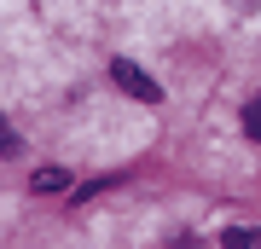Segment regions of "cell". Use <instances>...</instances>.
Returning a JSON list of instances; mask_svg holds the SVG:
<instances>
[{
    "mask_svg": "<svg viewBox=\"0 0 261 249\" xmlns=\"http://www.w3.org/2000/svg\"><path fill=\"white\" fill-rule=\"evenodd\" d=\"M111 81H116L122 93H134V99H145V104H157V99H163V87L151 81V75L134 64V58H116V64H111Z\"/></svg>",
    "mask_w": 261,
    "mask_h": 249,
    "instance_id": "cell-1",
    "label": "cell"
},
{
    "mask_svg": "<svg viewBox=\"0 0 261 249\" xmlns=\"http://www.w3.org/2000/svg\"><path fill=\"white\" fill-rule=\"evenodd\" d=\"M29 185H35V191H64L70 174H64V168H35V180H29Z\"/></svg>",
    "mask_w": 261,
    "mask_h": 249,
    "instance_id": "cell-2",
    "label": "cell"
},
{
    "mask_svg": "<svg viewBox=\"0 0 261 249\" xmlns=\"http://www.w3.org/2000/svg\"><path fill=\"white\" fill-rule=\"evenodd\" d=\"M221 243H226V249H255V243H261V232H255V226H232Z\"/></svg>",
    "mask_w": 261,
    "mask_h": 249,
    "instance_id": "cell-3",
    "label": "cell"
},
{
    "mask_svg": "<svg viewBox=\"0 0 261 249\" xmlns=\"http://www.w3.org/2000/svg\"><path fill=\"white\" fill-rule=\"evenodd\" d=\"M244 133H250V139H261V99H250V104H244Z\"/></svg>",
    "mask_w": 261,
    "mask_h": 249,
    "instance_id": "cell-4",
    "label": "cell"
},
{
    "mask_svg": "<svg viewBox=\"0 0 261 249\" xmlns=\"http://www.w3.org/2000/svg\"><path fill=\"white\" fill-rule=\"evenodd\" d=\"M6 151H18V139H12V128H6V116H0V157Z\"/></svg>",
    "mask_w": 261,
    "mask_h": 249,
    "instance_id": "cell-5",
    "label": "cell"
}]
</instances>
